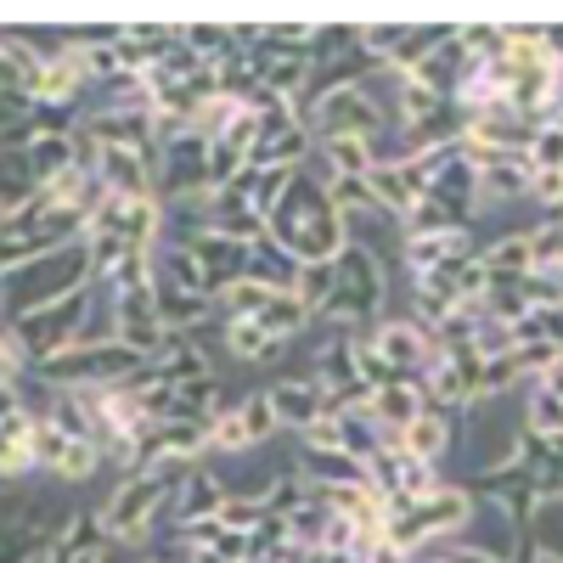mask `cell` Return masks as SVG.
<instances>
[{
	"instance_id": "cell-20",
	"label": "cell",
	"mask_w": 563,
	"mask_h": 563,
	"mask_svg": "<svg viewBox=\"0 0 563 563\" xmlns=\"http://www.w3.org/2000/svg\"><path fill=\"white\" fill-rule=\"evenodd\" d=\"M225 479H214V474H198V467H192V474H186L180 479V490H175V519H180V530L186 525H203V519H214V512L225 507Z\"/></svg>"
},
{
	"instance_id": "cell-22",
	"label": "cell",
	"mask_w": 563,
	"mask_h": 563,
	"mask_svg": "<svg viewBox=\"0 0 563 563\" xmlns=\"http://www.w3.org/2000/svg\"><path fill=\"white\" fill-rule=\"evenodd\" d=\"M214 316V294H192V288H175V282L158 276V321L169 333H186V327H198Z\"/></svg>"
},
{
	"instance_id": "cell-12",
	"label": "cell",
	"mask_w": 563,
	"mask_h": 563,
	"mask_svg": "<svg viewBox=\"0 0 563 563\" xmlns=\"http://www.w3.org/2000/svg\"><path fill=\"white\" fill-rule=\"evenodd\" d=\"M366 344L372 350H378L395 372H400V378H417V372H422V361H429L434 355V333H429V327H422L417 316H400V321H378V327H372V333H366Z\"/></svg>"
},
{
	"instance_id": "cell-42",
	"label": "cell",
	"mask_w": 563,
	"mask_h": 563,
	"mask_svg": "<svg viewBox=\"0 0 563 563\" xmlns=\"http://www.w3.org/2000/svg\"><path fill=\"white\" fill-rule=\"evenodd\" d=\"M536 563H563V552H547V547H541V552H536Z\"/></svg>"
},
{
	"instance_id": "cell-34",
	"label": "cell",
	"mask_w": 563,
	"mask_h": 563,
	"mask_svg": "<svg viewBox=\"0 0 563 563\" xmlns=\"http://www.w3.org/2000/svg\"><path fill=\"white\" fill-rule=\"evenodd\" d=\"M220 305H225L231 321H238V316H260L271 305V288H265V282H254V276H243V282H231V288L220 294Z\"/></svg>"
},
{
	"instance_id": "cell-24",
	"label": "cell",
	"mask_w": 563,
	"mask_h": 563,
	"mask_svg": "<svg viewBox=\"0 0 563 563\" xmlns=\"http://www.w3.org/2000/svg\"><path fill=\"white\" fill-rule=\"evenodd\" d=\"M474 169H479V192L485 198H525L530 180H536V164L530 158H485Z\"/></svg>"
},
{
	"instance_id": "cell-8",
	"label": "cell",
	"mask_w": 563,
	"mask_h": 563,
	"mask_svg": "<svg viewBox=\"0 0 563 563\" xmlns=\"http://www.w3.org/2000/svg\"><path fill=\"white\" fill-rule=\"evenodd\" d=\"M299 113H305V124L316 130V141H327V135H361V141H372V135L384 130V108L366 97V85L316 90Z\"/></svg>"
},
{
	"instance_id": "cell-13",
	"label": "cell",
	"mask_w": 563,
	"mask_h": 563,
	"mask_svg": "<svg viewBox=\"0 0 563 563\" xmlns=\"http://www.w3.org/2000/svg\"><path fill=\"white\" fill-rule=\"evenodd\" d=\"M265 395H271V406H276V422H282V429H294V434L316 429L321 417H333V406H327V395H321L316 378H288V384L265 389Z\"/></svg>"
},
{
	"instance_id": "cell-6",
	"label": "cell",
	"mask_w": 563,
	"mask_h": 563,
	"mask_svg": "<svg viewBox=\"0 0 563 563\" xmlns=\"http://www.w3.org/2000/svg\"><path fill=\"white\" fill-rule=\"evenodd\" d=\"M333 271H339V282H333V299H327L321 316H333L339 327H366V321H378V305H384V288H389L378 254L350 238V249L333 260Z\"/></svg>"
},
{
	"instance_id": "cell-28",
	"label": "cell",
	"mask_w": 563,
	"mask_h": 563,
	"mask_svg": "<svg viewBox=\"0 0 563 563\" xmlns=\"http://www.w3.org/2000/svg\"><path fill=\"white\" fill-rule=\"evenodd\" d=\"M327 192H333V203H339L344 220H350V214H372V220L389 214V209L378 203V192H372V180H361V175H333V180H327Z\"/></svg>"
},
{
	"instance_id": "cell-15",
	"label": "cell",
	"mask_w": 563,
	"mask_h": 563,
	"mask_svg": "<svg viewBox=\"0 0 563 563\" xmlns=\"http://www.w3.org/2000/svg\"><path fill=\"white\" fill-rule=\"evenodd\" d=\"M299 474L316 485V490H344V485H372L366 462L350 456V451H310L299 445Z\"/></svg>"
},
{
	"instance_id": "cell-18",
	"label": "cell",
	"mask_w": 563,
	"mask_h": 563,
	"mask_svg": "<svg viewBox=\"0 0 563 563\" xmlns=\"http://www.w3.org/2000/svg\"><path fill=\"white\" fill-rule=\"evenodd\" d=\"M372 406V417H378L384 422V434H406L411 429V422L422 417V411H429V400H422V389H417V378H400V384H389V389H378V395H372L366 400Z\"/></svg>"
},
{
	"instance_id": "cell-35",
	"label": "cell",
	"mask_w": 563,
	"mask_h": 563,
	"mask_svg": "<svg viewBox=\"0 0 563 563\" xmlns=\"http://www.w3.org/2000/svg\"><path fill=\"white\" fill-rule=\"evenodd\" d=\"M243 422H249V434H254V445H265L282 422H276V406H271V395H243Z\"/></svg>"
},
{
	"instance_id": "cell-40",
	"label": "cell",
	"mask_w": 563,
	"mask_h": 563,
	"mask_svg": "<svg viewBox=\"0 0 563 563\" xmlns=\"http://www.w3.org/2000/svg\"><path fill=\"white\" fill-rule=\"evenodd\" d=\"M536 384H541L547 395H558V400H563V350H558V355L541 366V378H536Z\"/></svg>"
},
{
	"instance_id": "cell-23",
	"label": "cell",
	"mask_w": 563,
	"mask_h": 563,
	"mask_svg": "<svg viewBox=\"0 0 563 563\" xmlns=\"http://www.w3.org/2000/svg\"><path fill=\"white\" fill-rule=\"evenodd\" d=\"M400 451H411L417 462H429V467H434V462L451 451V411H434V406H429V411H422L411 429L400 434Z\"/></svg>"
},
{
	"instance_id": "cell-19",
	"label": "cell",
	"mask_w": 563,
	"mask_h": 563,
	"mask_svg": "<svg viewBox=\"0 0 563 563\" xmlns=\"http://www.w3.org/2000/svg\"><path fill=\"white\" fill-rule=\"evenodd\" d=\"M316 153H321V180H333V175H372L384 158H378V147L372 141H361V135H327V141H316Z\"/></svg>"
},
{
	"instance_id": "cell-32",
	"label": "cell",
	"mask_w": 563,
	"mask_h": 563,
	"mask_svg": "<svg viewBox=\"0 0 563 563\" xmlns=\"http://www.w3.org/2000/svg\"><path fill=\"white\" fill-rule=\"evenodd\" d=\"M214 519H220L225 530H238V536H254V530L271 519V507H265V496H225V507L214 512Z\"/></svg>"
},
{
	"instance_id": "cell-16",
	"label": "cell",
	"mask_w": 563,
	"mask_h": 563,
	"mask_svg": "<svg viewBox=\"0 0 563 563\" xmlns=\"http://www.w3.org/2000/svg\"><path fill=\"white\" fill-rule=\"evenodd\" d=\"M389 79H395V119H400V130L422 135L429 124H440L445 97H440L434 85H422L417 74H395V68H389Z\"/></svg>"
},
{
	"instance_id": "cell-29",
	"label": "cell",
	"mask_w": 563,
	"mask_h": 563,
	"mask_svg": "<svg viewBox=\"0 0 563 563\" xmlns=\"http://www.w3.org/2000/svg\"><path fill=\"white\" fill-rule=\"evenodd\" d=\"M530 271L563 282V220H547L530 231Z\"/></svg>"
},
{
	"instance_id": "cell-25",
	"label": "cell",
	"mask_w": 563,
	"mask_h": 563,
	"mask_svg": "<svg viewBox=\"0 0 563 563\" xmlns=\"http://www.w3.org/2000/svg\"><path fill=\"white\" fill-rule=\"evenodd\" d=\"M366 180H372V192H378V203H384L395 220H406V214L422 203V192L411 186V175H406V164H400V158H395V164H378Z\"/></svg>"
},
{
	"instance_id": "cell-38",
	"label": "cell",
	"mask_w": 563,
	"mask_h": 563,
	"mask_svg": "<svg viewBox=\"0 0 563 563\" xmlns=\"http://www.w3.org/2000/svg\"><path fill=\"white\" fill-rule=\"evenodd\" d=\"M530 198H536L541 209H563V169H536Z\"/></svg>"
},
{
	"instance_id": "cell-1",
	"label": "cell",
	"mask_w": 563,
	"mask_h": 563,
	"mask_svg": "<svg viewBox=\"0 0 563 563\" xmlns=\"http://www.w3.org/2000/svg\"><path fill=\"white\" fill-rule=\"evenodd\" d=\"M271 238L299 265H321V260H339L350 249V220L339 214L321 175H294L276 214H271Z\"/></svg>"
},
{
	"instance_id": "cell-2",
	"label": "cell",
	"mask_w": 563,
	"mask_h": 563,
	"mask_svg": "<svg viewBox=\"0 0 563 563\" xmlns=\"http://www.w3.org/2000/svg\"><path fill=\"white\" fill-rule=\"evenodd\" d=\"M85 288H97V260H90V243H74L63 254H45L34 265L7 271V321L34 316L45 305H63Z\"/></svg>"
},
{
	"instance_id": "cell-44",
	"label": "cell",
	"mask_w": 563,
	"mask_h": 563,
	"mask_svg": "<svg viewBox=\"0 0 563 563\" xmlns=\"http://www.w3.org/2000/svg\"><path fill=\"white\" fill-rule=\"evenodd\" d=\"M552 124H563V113H558V119H552Z\"/></svg>"
},
{
	"instance_id": "cell-7",
	"label": "cell",
	"mask_w": 563,
	"mask_h": 563,
	"mask_svg": "<svg viewBox=\"0 0 563 563\" xmlns=\"http://www.w3.org/2000/svg\"><path fill=\"white\" fill-rule=\"evenodd\" d=\"M467 519H474V496L456 490V485H440L434 496H422V501H411V507L395 512L389 547L417 558V547H429V541H445V536L467 530Z\"/></svg>"
},
{
	"instance_id": "cell-9",
	"label": "cell",
	"mask_w": 563,
	"mask_h": 563,
	"mask_svg": "<svg viewBox=\"0 0 563 563\" xmlns=\"http://www.w3.org/2000/svg\"><path fill=\"white\" fill-rule=\"evenodd\" d=\"M85 316H90V288L74 294V299H63V305H45V310H34V316H18V321H7V327L23 339L29 361L40 366V361H52V355L85 344ZM34 366H29V372H34Z\"/></svg>"
},
{
	"instance_id": "cell-39",
	"label": "cell",
	"mask_w": 563,
	"mask_h": 563,
	"mask_svg": "<svg viewBox=\"0 0 563 563\" xmlns=\"http://www.w3.org/2000/svg\"><path fill=\"white\" fill-rule=\"evenodd\" d=\"M417 563H507V558H496V552H479V547H440V552L417 558Z\"/></svg>"
},
{
	"instance_id": "cell-27",
	"label": "cell",
	"mask_w": 563,
	"mask_h": 563,
	"mask_svg": "<svg viewBox=\"0 0 563 563\" xmlns=\"http://www.w3.org/2000/svg\"><path fill=\"white\" fill-rule=\"evenodd\" d=\"M225 350L238 355V361H276V355H282V344L265 333L260 321H249V316L225 321Z\"/></svg>"
},
{
	"instance_id": "cell-10",
	"label": "cell",
	"mask_w": 563,
	"mask_h": 563,
	"mask_svg": "<svg viewBox=\"0 0 563 563\" xmlns=\"http://www.w3.org/2000/svg\"><path fill=\"white\" fill-rule=\"evenodd\" d=\"M158 231H164V203L158 198H113L90 214V238H119L135 254H158Z\"/></svg>"
},
{
	"instance_id": "cell-41",
	"label": "cell",
	"mask_w": 563,
	"mask_h": 563,
	"mask_svg": "<svg viewBox=\"0 0 563 563\" xmlns=\"http://www.w3.org/2000/svg\"><path fill=\"white\" fill-rule=\"evenodd\" d=\"M366 563H417V558H411V552H395V547H378Z\"/></svg>"
},
{
	"instance_id": "cell-5",
	"label": "cell",
	"mask_w": 563,
	"mask_h": 563,
	"mask_svg": "<svg viewBox=\"0 0 563 563\" xmlns=\"http://www.w3.org/2000/svg\"><path fill=\"white\" fill-rule=\"evenodd\" d=\"M186 474H192V462H158V467H147V474H124L119 490H113L108 507H102L108 541H124V547L147 541V530H153V519H158V507L180 490Z\"/></svg>"
},
{
	"instance_id": "cell-43",
	"label": "cell",
	"mask_w": 563,
	"mask_h": 563,
	"mask_svg": "<svg viewBox=\"0 0 563 563\" xmlns=\"http://www.w3.org/2000/svg\"><path fill=\"white\" fill-rule=\"evenodd\" d=\"M141 563H169V558H141Z\"/></svg>"
},
{
	"instance_id": "cell-36",
	"label": "cell",
	"mask_w": 563,
	"mask_h": 563,
	"mask_svg": "<svg viewBox=\"0 0 563 563\" xmlns=\"http://www.w3.org/2000/svg\"><path fill=\"white\" fill-rule=\"evenodd\" d=\"M209 429H214V451H249V445H254V434H249V422H243V411H238V406L220 411V417L209 422Z\"/></svg>"
},
{
	"instance_id": "cell-37",
	"label": "cell",
	"mask_w": 563,
	"mask_h": 563,
	"mask_svg": "<svg viewBox=\"0 0 563 563\" xmlns=\"http://www.w3.org/2000/svg\"><path fill=\"white\" fill-rule=\"evenodd\" d=\"M530 164L536 169H563V124H541L536 147H530Z\"/></svg>"
},
{
	"instance_id": "cell-30",
	"label": "cell",
	"mask_w": 563,
	"mask_h": 563,
	"mask_svg": "<svg viewBox=\"0 0 563 563\" xmlns=\"http://www.w3.org/2000/svg\"><path fill=\"white\" fill-rule=\"evenodd\" d=\"M525 429L541 434V440H558L563 434V400L547 395L541 384H530V395H525Z\"/></svg>"
},
{
	"instance_id": "cell-26",
	"label": "cell",
	"mask_w": 563,
	"mask_h": 563,
	"mask_svg": "<svg viewBox=\"0 0 563 563\" xmlns=\"http://www.w3.org/2000/svg\"><path fill=\"white\" fill-rule=\"evenodd\" d=\"M310 316H316V310H310L299 294H271V305H265L260 316H249V321H260L276 344H288L294 333H305V327H310Z\"/></svg>"
},
{
	"instance_id": "cell-21",
	"label": "cell",
	"mask_w": 563,
	"mask_h": 563,
	"mask_svg": "<svg viewBox=\"0 0 563 563\" xmlns=\"http://www.w3.org/2000/svg\"><path fill=\"white\" fill-rule=\"evenodd\" d=\"M299 271H305V265H299L288 249H282V243L271 238V231H265V238H254L249 276H254V282H265L271 294H294V288H299Z\"/></svg>"
},
{
	"instance_id": "cell-3",
	"label": "cell",
	"mask_w": 563,
	"mask_h": 563,
	"mask_svg": "<svg viewBox=\"0 0 563 563\" xmlns=\"http://www.w3.org/2000/svg\"><path fill=\"white\" fill-rule=\"evenodd\" d=\"M141 366H147V355H135L124 339H85L52 361H40L29 378H40L45 389H124Z\"/></svg>"
},
{
	"instance_id": "cell-31",
	"label": "cell",
	"mask_w": 563,
	"mask_h": 563,
	"mask_svg": "<svg viewBox=\"0 0 563 563\" xmlns=\"http://www.w3.org/2000/svg\"><path fill=\"white\" fill-rule=\"evenodd\" d=\"M485 271L490 276H530V231H512L496 249H485Z\"/></svg>"
},
{
	"instance_id": "cell-11",
	"label": "cell",
	"mask_w": 563,
	"mask_h": 563,
	"mask_svg": "<svg viewBox=\"0 0 563 563\" xmlns=\"http://www.w3.org/2000/svg\"><path fill=\"white\" fill-rule=\"evenodd\" d=\"M186 249H192V260L203 265L214 299L231 288V282H243L249 276V260H254V243L249 238H231V231H214V225L186 231Z\"/></svg>"
},
{
	"instance_id": "cell-17",
	"label": "cell",
	"mask_w": 563,
	"mask_h": 563,
	"mask_svg": "<svg viewBox=\"0 0 563 563\" xmlns=\"http://www.w3.org/2000/svg\"><path fill=\"white\" fill-rule=\"evenodd\" d=\"M108 530H102V512H79L57 530V558L52 563H108Z\"/></svg>"
},
{
	"instance_id": "cell-4",
	"label": "cell",
	"mask_w": 563,
	"mask_h": 563,
	"mask_svg": "<svg viewBox=\"0 0 563 563\" xmlns=\"http://www.w3.org/2000/svg\"><path fill=\"white\" fill-rule=\"evenodd\" d=\"M90 238V214L85 209H57V203H34L23 214L0 220V271L34 265L45 254H63Z\"/></svg>"
},
{
	"instance_id": "cell-33",
	"label": "cell",
	"mask_w": 563,
	"mask_h": 563,
	"mask_svg": "<svg viewBox=\"0 0 563 563\" xmlns=\"http://www.w3.org/2000/svg\"><path fill=\"white\" fill-rule=\"evenodd\" d=\"M333 282H339L333 260H321V265H305V271H299V288H294V294L321 316V310H327V299H333Z\"/></svg>"
},
{
	"instance_id": "cell-14",
	"label": "cell",
	"mask_w": 563,
	"mask_h": 563,
	"mask_svg": "<svg viewBox=\"0 0 563 563\" xmlns=\"http://www.w3.org/2000/svg\"><path fill=\"white\" fill-rule=\"evenodd\" d=\"M400 254H406V271H411V276H429V271H440V265H456V260L474 254V238H467V225H456V231H429V238H406Z\"/></svg>"
}]
</instances>
